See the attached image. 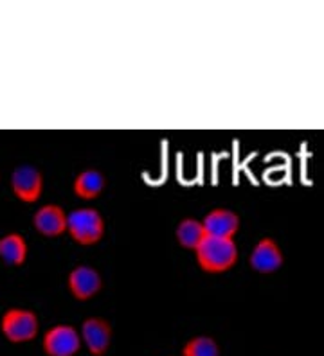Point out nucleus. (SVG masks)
Wrapping results in <instances>:
<instances>
[{
  "instance_id": "nucleus-14",
  "label": "nucleus",
  "mask_w": 324,
  "mask_h": 356,
  "mask_svg": "<svg viewBox=\"0 0 324 356\" xmlns=\"http://www.w3.org/2000/svg\"><path fill=\"white\" fill-rule=\"evenodd\" d=\"M182 356H220V346L211 337L200 334L184 346Z\"/></svg>"
},
{
  "instance_id": "nucleus-2",
  "label": "nucleus",
  "mask_w": 324,
  "mask_h": 356,
  "mask_svg": "<svg viewBox=\"0 0 324 356\" xmlns=\"http://www.w3.org/2000/svg\"><path fill=\"white\" fill-rule=\"evenodd\" d=\"M67 234L82 247L100 243L105 236V220L94 207L76 209L67 214Z\"/></svg>"
},
{
  "instance_id": "nucleus-5",
  "label": "nucleus",
  "mask_w": 324,
  "mask_h": 356,
  "mask_svg": "<svg viewBox=\"0 0 324 356\" xmlns=\"http://www.w3.org/2000/svg\"><path fill=\"white\" fill-rule=\"evenodd\" d=\"M79 348H82L79 333L69 324L52 326L43 334V351L47 356H74Z\"/></svg>"
},
{
  "instance_id": "nucleus-1",
  "label": "nucleus",
  "mask_w": 324,
  "mask_h": 356,
  "mask_svg": "<svg viewBox=\"0 0 324 356\" xmlns=\"http://www.w3.org/2000/svg\"><path fill=\"white\" fill-rule=\"evenodd\" d=\"M196 263L208 274H224L238 263V247L234 239L206 236L193 250Z\"/></svg>"
},
{
  "instance_id": "nucleus-7",
  "label": "nucleus",
  "mask_w": 324,
  "mask_h": 356,
  "mask_svg": "<svg viewBox=\"0 0 324 356\" xmlns=\"http://www.w3.org/2000/svg\"><path fill=\"white\" fill-rule=\"evenodd\" d=\"M79 339L91 355L103 356L112 342V326L110 322L101 317H88L83 321Z\"/></svg>"
},
{
  "instance_id": "nucleus-9",
  "label": "nucleus",
  "mask_w": 324,
  "mask_h": 356,
  "mask_svg": "<svg viewBox=\"0 0 324 356\" xmlns=\"http://www.w3.org/2000/svg\"><path fill=\"white\" fill-rule=\"evenodd\" d=\"M36 232L45 238H60L67 234V213L56 204L42 205L33 216Z\"/></svg>"
},
{
  "instance_id": "nucleus-3",
  "label": "nucleus",
  "mask_w": 324,
  "mask_h": 356,
  "mask_svg": "<svg viewBox=\"0 0 324 356\" xmlns=\"http://www.w3.org/2000/svg\"><path fill=\"white\" fill-rule=\"evenodd\" d=\"M0 331L9 342L26 343L36 339L40 322L35 312L26 308H9L0 318Z\"/></svg>"
},
{
  "instance_id": "nucleus-10",
  "label": "nucleus",
  "mask_w": 324,
  "mask_h": 356,
  "mask_svg": "<svg viewBox=\"0 0 324 356\" xmlns=\"http://www.w3.org/2000/svg\"><path fill=\"white\" fill-rule=\"evenodd\" d=\"M206 234L213 238L234 239L240 230V216L234 211L225 207H216L206 214L202 220Z\"/></svg>"
},
{
  "instance_id": "nucleus-12",
  "label": "nucleus",
  "mask_w": 324,
  "mask_h": 356,
  "mask_svg": "<svg viewBox=\"0 0 324 356\" xmlns=\"http://www.w3.org/2000/svg\"><path fill=\"white\" fill-rule=\"evenodd\" d=\"M27 248L26 238L18 232H9V234L0 238V259L9 266H22L27 261Z\"/></svg>"
},
{
  "instance_id": "nucleus-4",
  "label": "nucleus",
  "mask_w": 324,
  "mask_h": 356,
  "mask_svg": "<svg viewBox=\"0 0 324 356\" xmlns=\"http://www.w3.org/2000/svg\"><path fill=\"white\" fill-rule=\"evenodd\" d=\"M11 191L22 204H36L43 193V175L33 165H20L11 175Z\"/></svg>"
},
{
  "instance_id": "nucleus-6",
  "label": "nucleus",
  "mask_w": 324,
  "mask_h": 356,
  "mask_svg": "<svg viewBox=\"0 0 324 356\" xmlns=\"http://www.w3.org/2000/svg\"><path fill=\"white\" fill-rule=\"evenodd\" d=\"M252 270L258 274H274L281 266L285 265V256L281 250L279 243L272 238H261L252 248L251 257H249Z\"/></svg>"
},
{
  "instance_id": "nucleus-13",
  "label": "nucleus",
  "mask_w": 324,
  "mask_h": 356,
  "mask_svg": "<svg viewBox=\"0 0 324 356\" xmlns=\"http://www.w3.org/2000/svg\"><path fill=\"white\" fill-rule=\"evenodd\" d=\"M206 236L208 234H206L202 220H196V218H184L175 230L178 245L186 250H194Z\"/></svg>"
},
{
  "instance_id": "nucleus-8",
  "label": "nucleus",
  "mask_w": 324,
  "mask_h": 356,
  "mask_svg": "<svg viewBox=\"0 0 324 356\" xmlns=\"http://www.w3.org/2000/svg\"><path fill=\"white\" fill-rule=\"evenodd\" d=\"M70 296L78 300H88L95 297L103 288V277L95 268L88 265H79L70 270L67 279Z\"/></svg>"
},
{
  "instance_id": "nucleus-11",
  "label": "nucleus",
  "mask_w": 324,
  "mask_h": 356,
  "mask_svg": "<svg viewBox=\"0 0 324 356\" xmlns=\"http://www.w3.org/2000/svg\"><path fill=\"white\" fill-rule=\"evenodd\" d=\"M107 187L105 175L98 170H85L74 178L72 191L79 200H95Z\"/></svg>"
}]
</instances>
